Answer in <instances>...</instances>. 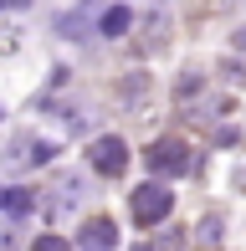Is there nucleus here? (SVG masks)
Listing matches in <instances>:
<instances>
[{
  "mask_svg": "<svg viewBox=\"0 0 246 251\" xmlns=\"http://www.w3.org/2000/svg\"><path fill=\"white\" fill-rule=\"evenodd\" d=\"M139 251H154V246H139Z\"/></svg>",
  "mask_w": 246,
  "mask_h": 251,
  "instance_id": "9b49d317",
  "label": "nucleus"
},
{
  "mask_svg": "<svg viewBox=\"0 0 246 251\" xmlns=\"http://www.w3.org/2000/svg\"><path fill=\"white\" fill-rule=\"evenodd\" d=\"M5 5H26V0H0V10H5Z\"/></svg>",
  "mask_w": 246,
  "mask_h": 251,
  "instance_id": "1a4fd4ad",
  "label": "nucleus"
},
{
  "mask_svg": "<svg viewBox=\"0 0 246 251\" xmlns=\"http://www.w3.org/2000/svg\"><path fill=\"white\" fill-rule=\"evenodd\" d=\"M128 5H108L103 10V21H98V31H103V36H123V31H128Z\"/></svg>",
  "mask_w": 246,
  "mask_h": 251,
  "instance_id": "39448f33",
  "label": "nucleus"
},
{
  "mask_svg": "<svg viewBox=\"0 0 246 251\" xmlns=\"http://www.w3.org/2000/svg\"><path fill=\"white\" fill-rule=\"evenodd\" d=\"M236 47H241V51H246V31H236Z\"/></svg>",
  "mask_w": 246,
  "mask_h": 251,
  "instance_id": "6e6552de",
  "label": "nucleus"
},
{
  "mask_svg": "<svg viewBox=\"0 0 246 251\" xmlns=\"http://www.w3.org/2000/svg\"><path fill=\"white\" fill-rule=\"evenodd\" d=\"M87 159H93L98 175H123L128 169V149H123V139H93V149H87Z\"/></svg>",
  "mask_w": 246,
  "mask_h": 251,
  "instance_id": "7ed1b4c3",
  "label": "nucleus"
},
{
  "mask_svg": "<svg viewBox=\"0 0 246 251\" xmlns=\"http://www.w3.org/2000/svg\"><path fill=\"white\" fill-rule=\"evenodd\" d=\"M144 164H149V175H190V169H195V154H190L185 139H154L149 149H144Z\"/></svg>",
  "mask_w": 246,
  "mask_h": 251,
  "instance_id": "f257e3e1",
  "label": "nucleus"
},
{
  "mask_svg": "<svg viewBox=\"0 0 246 251\" xmlns=\"http://www.w3.org/2000/svg\"><path fill=\"white\" fill-rule=\"evenodd\" d=\"M31 251H72V246H67V236H36Z\"/></svg>",
  "mask_w": 246,
  "mask_h": 251,
  "instance_id": "0eeeda50",
  "label": "nucleus"
},
{
  "mask_svg": "<svg viewBox=\"0 0 246 251\" xmlns=\"http://www.w3.org/2000/svg\"><path fill=\"white\" fill-rule=\"evenodd\" d=\"M31 205H36V200H31V190H10V200H5V210H16V215H26Z\"/></svg>",
  "mask_w": 246,
  "mask_h": 251,
  "instance_id": "423d86ee",
  "label": "nucleus"
},
{
  "mask_svg": "<svg viewBox=\"0 0 246 251\" xmlns=\"http://www.w3.org/2000/svg\"><path fill=\"white\" fill-rule=\"evenodd\" d=\"M170 210H174V195H170V190H164L154 175H149V185L133 190V221H139L144 231H149V226H159Z\"/></svg>",
  "mask_w": 246,
  "mask_h": 251,
  "instance_id": "f03ea898",
  "label": "nucleus"
},
{
  "mask_svg": "<svg viewBox=\"0 0 246 251\" xmlns=\"http://www.w3.org/2000/svg\"><path fill=\"white\" fill-rule=\"evenodd\" d=\"M5 200H10V190H0V210H5Z\"/></svg>",
  "mask_w": 246,
  "mask_h": 251,
  "instance_id": "9d476101",
  "label": "nucleus"
},
{
  "mask_svg": "<svg viewBox=\"0 0 246 251\" xmlns=\"http://www.w3.org/2000/svg\"><path fill=\"white\" fill-rule=\"evenodd\" d=\"M118 246V226L108 221V215H98V221L82 226V251H113Z\"/></svg>",
  "mask_w": 246,
  "mask_h": 251,
  "instance_id": "20e7f679",
  "label": "nucleus"
}]
</instances>
